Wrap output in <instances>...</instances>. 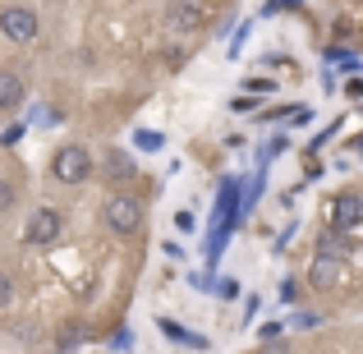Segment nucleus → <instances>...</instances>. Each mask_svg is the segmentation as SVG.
<instances>
[{
  "mask_svg": "<svg viewBox=\"0 0 363 354\" xmlns=\"http://www.w3.org/2000/svg\"><path fill=\"white\" fill-rule=\"evenodd\" d=\"M133 143H138L143 152H161V148H166V138H161V133H152V129H138V133H133Z\"/></svg>",
  "mask_w": 363,
  "mask_h": 354,
  "instance_id": "13",
  "label": "nucleus"
},
{
  "mask_svg": "<svg viewBox=\"0 0 363 354\" xmlns=\"http://www.w3.org/2000/svg\"><path fill=\"white\" fill-rule=\"evenodd\" d=\"M51 175L60 179V184H88V179L97 175V166H92V152L83 148V143H65V148H55Z\"/></svg>",
  "mask_w": 363,
  "mask_h": 354,
  "instance_id": "1",
  "label": "nucleus"
},
{
  "mask_svg": "<svg viewBox=\"0 0 363 354\" xmlns=\"http://www.w3.org/2000/svg\"><path fill=\"white\" fill-rule=\"evenodd\" d=\"M212 290H216V294H221V299H235V294H240V285H235V281H216V285H212Z\"/></svg>",
  "mask_w": 363,
  "mask_h": 354,
  "instance_id": "20",
  "label": "nucleus"
},
{
  "mask_svg": "<svg viewBox=\"0 0 363 354\" xmlns=\"http://www.w3.org/2000/svg\"><path fill=\"white\" fill-rule=\"evenodd\" d=\"M157 327H161V336H170L175 345H189V350H207V336H198V331L179 327V322H170V318H161Z\"/></svg>",
  "mask_w": 363,
  "mask_h": 354,
  "instance_id": "10",
  "label": "nucleus"
},
{
  "mask_svg": "<svg viewBox=\"0 0 363 354\" xmlns=\"http://www.w3.org/2000/svg\"><path fill=\"white\" fill-rule=\"evenodd\" d=\"M294 327H303V331H308V327H322V313H294Z\"/></svg>",
  "mask_w": 363,
  "mask_h": 354,
  "instance_id": "18",
  "label": "nucleus"
},
{
  "mask_svg": "<svg viewBox=\"0 0 363 354\" xmlns=\"http://www.w3.org/2000/svg\"><path fill=\"white\" fill-rule=\"evenodd\" d=\"M363 216V198L359 194H340L336 203H331V231H354Z\"/></svg>",
  "mask_w": 363,
  "mask_h": 354,
  "instance_id": "8",
  "label": "nucleus"
},
{
  "mask_svg": "<svg viewBox=\"0 0 363 354\" xmlns=\"http://www.w3.org/2000/svg\"><path fill=\"white\" fill-rule=\"evenodd\" d=\"M37 28H42V23H37V14L28 5H5V9H0V33H5L9 42H33Z\"/></svg>",
  "mask_w": 363,
  "mask_h": 354,
  "instance_id": "3",
  "label": "nucleus"
},
{
  "mask_svg": "<svg viewBox=\"0 0 363 354\" xmlns=\"http://www.w3.org/2000/svg\"><path fill=\"white\" fill-rule=\"evenodd\" d=\"M345 97H363V79H359V74H354V79L345 83Z\"/></svg>",
  "mask_w": 363,
  "mask_h": 354,
  "instance_id": "24",
  "label": "nucleus"
},
{
  "mask_svg": "<svg viewBox=\"0 0 363 354\" xmlns=\"http://www.w3.org/2000/svg\"><path fill=\"white\" fill-rule=\"evenodd\" d=\"M359 152H363V138H359Z\"/></svg>",
  "mask_w": 363,
  "mask_h": 354,
  "instance_id": "26",
  "label": "nucleus"
},
{
  "mask_svg": "<svg viewBox=\"0 0 363 354\" xmlns=\"http://www.w3.org/2000/svg\"><path fill=\"white\" fill-rule=\"evenodd\" d=\"M350 248H354L350 231H322V235H318V253H327V258H345Z\"/></svg>",
  "mask_w": 363,
  "mask_h": 354,
  "instance_id": "11",
  "label": "nucleus"
},
{
  "mask_svg": "<svg viewBox=\"0 0 363 354\" xmlns=\"http://www.w3.org/2000/svg\"><path fill=\"white\" fill-rule=\"evenodd\" d=\"M129 341H133V336H129V331H124V327H120V331H116V336H111V350H116V354H124V350H129Z\"/></svg>",
  "mask_w": 363,
  "mask_h": 354,
  "instance_id": "19",
  "label": "nucleus"
},
{
  "mask_svg": "<svg viewBox=\"0 0 363 354\" xmlns=\"http://www.w3.org/2000/svg\"><path fill=\"white\" fill-rule=\"evenodd\" d=\"M340 281H345V258L313 253V267H308V285L313 290H336Z\"/></svg>",
  "mask_w": 363,
  "mask_h": 354,
  "instance_id": "6",
  "label": "nucleus"
},
{
  "mask_svg": "<svg viewBox=\"0 0 363 354\" xmlns=\"http://www.w3.org/2000/svg\"><path fill=\"white\" fill-rule=\"evenodd\" d=\"M294 294H299V285H294V281H285V285H281V299H285V304H294Z\"/></svg>",
  "mask_w": 363,
  "mask_h": 354,
  "instance_id": "25",
  "label": "nucleus"
},
{
  "mask_svg": "<svg viewBox=\"0 0 363 354\" xmlns=\"http://www.w3.org/2000/svg\"><path fill=\"white\" fill-rule=\"evenodd\" d=\"M23 101H28V83H23V74L0 70V111H18Z\"/></svg>",
  "mask_w": 363,
  "mask_h": 354,
  "instance_id": "9",
  "label": "nucleus"
},
{
  "mask_svg": "<svg viewBox=\"0 0 363 354\" xmlns=\"http://www.w3.org/2000/svg\"><path fill=\"white\" fill-rule=\"evenodd\" d=\"M14 198H18V189H14V179H5L0 175V216L9 212V207H14Z\"/></svg>",
  "mask_w": 363,
  "mask_h": 354,
  "instance_id": "14",
  "label": "nucleus"
},
{
  "mask_svg": "<svg viewBox=\"0 0 363 354\" xmlns=\"http://www.w3.org/2000/svg\"><path fill=\"white\" fill-rule=\"evenodd\" d=\"M166 23L175 33H198L207 23V5L203 0H166Z\"/></svg>",
  "mask_w": 363,
  "mask_h": 354,
  "instance_id": "5",
  "label": "nucleus"
},
{
  "mask_svg": "<svg viewBox=\"0 0 363 354\" xmlns=\"http://www.w3.org/2000/svg\"><path fill=\"white\" fill-rule=\"evenodd\" d=\"M175 226H179V231H184V235H194V212H175Z\"/></svg>",
  "mask_w": 363,
  "mask_h": 354,
  "instance_id": "21",
  "label": "nucleus"
},
{
  "mask_svg": "<svg viewBox=\"0 0 363 354\" xmlns=\"http://www.w3.org/2000/svg\"><path fill=\"white\" fill-rule=\"evenodd\" d=\"M257 336H262V341H267V345H272V341H281V322H267V327H262V331H257Z\"/></svg>",
  "mask_w": 363,
  "mask_h": 354,
  "instance_id": "22",
  "label": "nucleus"
},
{
  "mask_svg": "<svg viewBox=\"0 0 363 354\" xmlns=\"http://www.w3.org/2000/svg\"><path fill=\"white\" fill-rule=\"evenodd\" d=\"M106 226L116 235H138L143 231V198H133V194H111L106 198Z\"/></svg>",
  "mask_w": 363,
  "mask_h": 354,
  "instance_id": "2",
  "label": "nucleus"
},
{
  "mask_svg": "<svg viewBox=\"0 0 363 354\" xmlns=\"http://www.w3.org/2000/svg\"><path fill=\"white\" fill-rule=\"evenodd\" d=\"M23 133H28V124H5V129H0V143H5V148H14Z\"/></svg>",
  "mask_w": 363,
  "mask_h": 354,
  "instance_id": "17",
  "label": "nucleus"
},
{
  "mask_svg": "<svg viewBox=\"0 0 363 354\" xmlns=\"http://www.w3.org/2000/svg\"><path fill=\"white\" fill-rule=\"evenodd\" d=\"M230 106H235V111H253V106H257V97H248V92H244V97H235V101H230Z\"/></svg>",
  "mask_w": 363,
  "mask_h": 354,
  "instance_id": "23",
  "label": "nucleus"
},
{
  "mask_svg": "<svg viewBox=\"0 0 363 354\" xmlns=\"http://www.w3.org/2000/svg\"><path fill=\"white\" fill-rule=\"evenodd\" d=\"M97 170H101V179H106L111 189H116V184H129V179L138 175V166H133V157H129V152H116V148L106 152V161H101Z\"/></svg>",
  "mask_w": 363,
  "mask_h": 354,
  "instance_id": "7",
  "label": "nucleus"
},
{
  "mask_svg": "<svg viewBox=\"0 0 363 354\" xmlns=\"http://www.w3.org/2000/svg\"><path fill=\"white\" fill-rule=\"evenodd\" d=\"M327 60H331V65H340L345 74H359V70H363V60H359L354 51H345V46H331V51H327Z\"/></svg>",
  "mask_w": 363,
  "mask_h": 354,
  "instance_id": "12",
  "label": "nucleus"
},
{
  "mask_svg": "<svg viewBox=\"0 0 363 354\" xmlns=\"http://www.w3.org/2000/svg\"><path fill=\"white\" fill-rule=\"evenodd\" d=\"M65 231V216L55 212V207H37L33 216H28V226H23V239L28 244H55Z\"/></svg>",
  "mask_w": 363,
  "mask_h": 354,
  "instance_id": "4",
  "label": "nucleus"
},
{
  "mask_svg": "<svg viewBox=\"0 0 363 354\" xmlns=\"http://www.w3.org/2000/svg\"><path fill=\"white\" fill-rule=\"evenodd\" d=\"M9 299H14V276H9V272H0V313L9 309Z\"/></svg>",
  "mask_w": 363,
  "mask_h": 354,
  "instance_id": "16",
  "label": "nucleus"
},
{
  "mask_svg": "<svg viewBox=\"0 0 363 354\" xmlns=\"http://www.w3.org/2000/svg\"><path fill=\"white\" fill-rule=\"evenodd\" d=\"M244 92H248V97H257V101H262L267 92H276V83H272V79H248V83H244Z\"/></svg>",
  "mask_w": 363,
  "mask_h": 354,
  "instance_id": "15",
  "label": "nucleus"
}]
</instances>
